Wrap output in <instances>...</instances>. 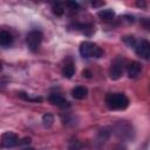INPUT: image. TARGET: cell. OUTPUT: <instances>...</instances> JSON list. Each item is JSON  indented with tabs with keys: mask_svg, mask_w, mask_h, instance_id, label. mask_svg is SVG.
<instances>
[{
	"mask_svg": "<svg viewBox=\"0 0 150 150\" xmlns=\"http://www.w3.org/2000/svg\"><path fill=\"white\" fill-rule=\"evenodd\" d=\"M137 6H138V7H141V6H142V7H144V6H145V2H144V1L139 2V1H138V2H137Z\"/></svg>",
	"mask_w": 150,
	"mask_h": 150,
	"instance_id": "obj_24",
	"label": "cell"
},
{
	"mask_svg": "<svg viewBox=\"0 0 150 150\" xmlns=\"http://www.w3.org/2000/svg\"><path fill=\"white\" fill-rule=\"evenodd\" d=\"M75 74V66H74V62L68 59V61H66L63 68H62V75L67 79H70L73 77V75Z\"/></svg>",
	"mask_w": 150,
	"mask_h": 150,
	"instance_id": "obj_10",
	"label": "cell"
},
{
	"mask_svg": "<svg viewBox=\"0 0 150 150\" xmlns=\"http://www.w3.org/2000/svg\"><path fill=\"white\" fill-rule=\"evenodd\" d=\"M134 48L139 57L144 60H148L150 57V43L148 40H141L139 42H136Z\"/></svg>",
	"mask_w": 150,
	"mask_h": 150,
	"instance_id": "obj_7",
	"label": "cell"
},
{
	"mask_svg": "<svg viewBox=\"0 0 150 150\" xmlns=\"http://www.w3.org/2000/svg\"><path fill=\"white\" fill-rule=\"evenodd\" d=\"M66 6H68L70 9H73V11H77L79 8H80V5H79V2H76V1H68V2H66Z\"/></svg>",
	"mask_w": 150,
	"mask_h": 150,
	"instance_id": "obj_20",
	"label": "cell"
},
{
	"mask_svg": "<svg viewBox=\"0 0 150 150\" xmlns=\"http://www.w3.org/2000/svg\"><path fill=\"white\" fill-rule=\"evenodd\" d=\"M2 69H4V67H2V64H1V63H0V73H1V71H2Z\"/></svg>",
	"mask_w": 150,
	"mask_h": 150,
	"instance_id": "obj_26",
	"label": "cell"
},
{
	"mask_svg": "<svg viewBox=\"0 0 150 150\" xmlns=\"http://www.w3.org/2000/svg\"><path fill=\"white\" fill-rule=\"evenodd\" d=\"M42 38H43V35H42L41 30H38V29L30 30L26 36V43H27L28 48L32 52H36L41 46Z\"/></svg>",
	"mask_w": 150,
	"mask_h": 150,
	"instance_id": "obj_4",
	"label": "cell"
},
{
	"mask_svg": "<svg viewBox=\"0 0 150 150\" xmlns=\"http://www.w3.org/2000/svg\"><path fill=\"white\" fill-rule=\"evenodd\" d=\"M19 145V137L14 132H5L1 136V141H0V146L5 148V149H11Z\"/></svg>",
	"mask_w": 150,
	"mask_h": 150,
	"instance_id": "obj_6",
	"label": "cell"
},
{
	"mask_svg": "<svg viewBox=\"0 0 150 150\" xmlns=\"http://www.w3.org/2000/svg\"><path fill=\"white\" fill-rule=\"evenodd\" d=\"M123 69H124V61L121 57H117L112 61L110 68H109V76L111 80H118L122 74H123Z\"/></svg>",
	"mask_w": 150,
	"mask_h": 150,
	"instance_id": "obj_5",
	"label": "cell"
},
{
	"mask_svg": "<svg viewBox=\"0 0 150 150\" xmlns=\"http://www.w3.org/2000/svg\"><path fill=\"white\" fill-rule=\"evenodd\" d=\"M68 150H82V143L79 139H71L68 144Z\"/></svg>",
	"mask_w": 150,
	"mask_h": 150,
	"instance_id": "obj_17",
	"label": "cell"
},
{
	"mask_svg": "<svg viewBox=\"0 0 150 150\" xmlns=\"http://www.w3.org/2000/svg\"><path fill=\"white\" fill-rule=\"evenodd\" d=\"M87 94H88V89L83 86H77L75 87L73 90H71V95L76 100H83L87 97Z\"/></svg>",
	"mask_w": 150,
	"mask_h": 150,
	"instance_id": "obj_11",
	"label": "cell"
},
{
	"mask_svg": "<svg viewBox=\"0 0 150 150\" xmlns=\"http://www.w3.org/2000/svg\"><path fill=\"white\" fill-rule=\"evenodd\" d=\"M48 101L53 104V105H56L59 108H69L70 107V103L68 100H66L62 95L57 94V93H53L48 96Z\"/></svg>",
	"mask_w": 150,
	"mask_h": 150,
	"instance_id": "obj_8",
	"label": "cell"
},
{
	"mask_svg": "<svg viewBox=\"0 0 150 150\" xmlns=\"http://www.w3.org/2000/svg\"><path fill=\"white\" fill-rule=\"evenodd\" d=\"M22 150H35V149H33V148H25V149H22Z\"/></svg>",
	"mask_w": 150,
	"mask_h": 150,
	"instance_id": "obj_25",
	"label": "cell"
},
{
	"mask_svg": "<svg viewBox=\"0 0 150 150\" xmlns=\"http://www.w3.org/2000/svg\"><path fill=\"white\" fill-rule=\"evenodd\" d=\"M53 123H54V116H53L52 114L47 112V114H45V115L42 116V124H43L46 128H50V127L53 125Z\"/></svg>",
	"mask_w": 150,
	"mask_h": 150,
	"instance_id": "obj_15",
	"label": "cell"
},
{
	"mask_svg": "<svg viewBox=\"0 0 150 150\" xmlns=\"http://www.w3.org/2000/svg\"><path fill=\"white\" fill-rule=\"evenodd\" d=\"M52 12H53L56 16H61V15L64 13V7H63V5L60 4V2L53 4V6H52Z\"/></svg>",
	"mask_w": 150,
	"mask_h": 150,
	"instance_id": "obj_16",
	"label": "cell"
},
{
	"mask_svg": "<svg viewBox=\"0 0 150 150\" xmlns=\"http://www.w3.org/2000/svg\"><path fill=\"white\" fill-rule=\"evenodd\" d=\"M13 43V36L7 30H1L0 32V46L2 47H8Z\"/></svg>",
	"mask_w": 150,
	"mask_h": 150,
	"instance_id": "obj_12",
	"label": "cell"
},
{
	"mask_svg": "<svg viewBox=\"0 0 150 150\" xmlns=\"http://www.w3.org/2000/svg\"><path fill=\"white\" fill-rule=\"evenodd\" d=\"M114 132L116 136L123 141H130L135 136V131L132 125L128 121H118L114 125Z\"/></svg>",
	"mask_w": 150,
	"mask_h": 150,
	"instance_id": "obj_2",
	"label": "cell"
},
{
	"mask_svg": "<svg viewBox=\"0 0 150 150\" xmlns=\"http://www.w3.org/2000/svg\"><path fill=\"white\" fill-rule=\"evenodd\" d=\"M123 41L129 46V47H135L136 45V40L134 36H124L123 38Z\"/></svg>",
	"mask_w": 150,
	"mask_h": 150,
	"instance_id": "obj_19",
	"label": "cell"
},
{
	"mask_svg": "<svg viewBox=\"0 0 150 150\" xmlns=\"http://www.w3.org/2000/svg\"><path fill=\"white\" fill-rule=\"evenodd\" d=\"M97 15L102 19V20H105V21H109V20H112L115 18V12L110 8H107V9H101L98 11Z\"/></svg>",
	"mask_w": 150,
	"mask_h": 150,
	"instance_id": "obj_13",
	"label": "cell"
},
{
	"mask_svg": "<svg viewBox=\"0 0 150 150\" xmlns=\"http://www.w3.org/2000/svg\"><path fill=\"white\" fill-rule=\"evenodd\" d=\"M109 136H110V131H108V129H105V128L100 130V132H98V138L101 139V142H105Z\"/></svg>",
	"mask_w": 150,
	"mask_h": 150,
	"instance_id": "obj_18",
	"label": "cell"
},
{
	"mask_svg": "<svg viewBox=\"0 0 150 150\" xmlns=\"http://www.w3.org/2000/svg\"><path fill=\"white\" fill-rule=\"evenodd\" d=\"M105 104L111 110H124L129 105V98L123 93H109L105 96Z\"/></svg>",
	"mask_w": 150,
	"mask_h": 150,
	"instance_id": "obj_1",
	"label": "cell"
},
{
	"mask_svg": "<svg viewBox=\"0 0 150 150\" xmlns=\"http://www.w3.org/2000/svg\"><path fill=\"white\" fill-rule=\"evenodd\" d=\"M103 5H104L103 1H101V2H91V6H94V7H100V6H103Z\"/></svg>",
	"mask_w": 150,
	"mask_h": 150,
	"instance_id": "obj_23",
	"label": "cell"
},
{
	"mask_svg": "<svg viewBox=\"0 0 150 150\" xmlns=\"http://www.w3.org/2000/svg\"><path fill=\"white\" fill-rule=\"evenodd\" d=\"M114 150H127V148L124 145H122V144H118V145H116L114 148Z\"/></svg>",
	"mask_w": 150,
	"mask_h": 150,
	"instance_id": "obj_22",
	"label": "cell"
},
{
	"mask_svg": "<svg viewBox=\"0 0 150 150\" xmlns=\"http://www.w3.org/2000/svg\"><path fill=\"white\" fill-rule=\"evenodd\" d=\"M79 50H80L81 56L87 57V59L88 57H96V59H98V57L103 56V50L96 43H94L91 41H83V42H81Z\"/></svg>",
	"mask_w": 150,
	"mask_h": 150,
	"instance_id": "obj_3",
	"label": "cell"
},
{
	"mask_svg": "<svg viewBox=\"0 0 150 150\" xmlns=\"http://www.w3.org/2000/svg\"><path fill=\"white\" fill-rule=\"evenodd\" d=\"M91 75H93V74H91V71H90V70H88V69H84V70L82 71V76H83V77L90 79V77H91Z\"/></svg>",
	"mask_w": 150,
	"mask_h": 150,
	"instance_id": "obj_21",
	"label": "cell"
},
{
	"mask_svg": "<svg viewBox=\"0 0 150 150\" xmlns=\"http://www.w3.org/2000/svg\"><path fill=\"white\" fill-rule=\"evenodd\" d=\"M18 96L21 97L22 100L29 101V102H41V101H42V97H41V96H30V95H28V94L25 93V91H19V93H18Z\"/></svg>",
	"mask_w": 150,
	"mask_h": 150,
	"instance_id": "obj_14",
	"label": "cell"
},
{
	"mask_svg": "<svg viewBox=\"0 0 150 150\" xmlns=\"http://www.w3.org/2000/svg\"><path fill=\"white\" fill-rule=\"evenodd\" d=\"M141 71H142V64L137 61H132L127 66V74L130 79L137 77L141 74Z\"/></svg>",
	"mask_w": 150,
	"mask_h": 150,
	"instance_id": "obj_9",
	"label": "cell"
}]
</instances>
